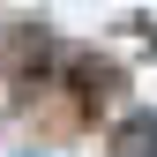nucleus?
I'll list each match as a JSON object with an SVG mask.
<instances>
[{
    "label": "nucleus",
    "instance_id": "nucleus-1",
    "mask_svg": "<svg viewBox=\"0 0 157 157\" xmlns=\"http://www.w3.org/2000/svg\"><path fill=\"white\" fill-rule=\"evenodd\" d=\"M120 150H127V157H157V112H142V120L120 127Z\"/></svg>",
    "mask_w": 157,
    "mask_h": 157
}]
</instances>
